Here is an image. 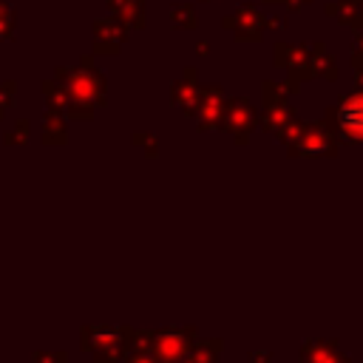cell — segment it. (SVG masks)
<instances>
[{
    "label": "cell",
    "mask_w": 363,
    "mask_h": 363,
    "mask_svg": "<svg viewBox=\"0 0 363 363\" xmlns=\"http://www.w3.org/2000/svg\"><path fill=\"white\" fill-rule=\"evenodd\" d=\"M337 147H340V133L326 122V119H320V122H306L303 125V130H301V139L292 145V147H286V153L295 159H315V156H335L337 153Z\"/></svg>",
    "instance_id": "2"
},
{
    "label": "cell",
    "mask_w": 363,
    "mask_h": 363,
    "mask_svg": "<svg viewBox=\"0 0 363 363\" xmlns=\"http://www.w3.org/2000/svg\"><path fill=\"white\" fill-rule=\"evenodd\" d=\"M196 343L193 326H167L159 332H150V357L156 363H184L187 352Z\"/></svg>",
    "instance_id": "1"
},
{
    "label": "cell",
    "mask_w": 363,
    "mask_h": 363,
    "mask_svg": "<svg viewBox=\"0 0 363 363\" xmlns=\"http://www.w3.org/2000/svg\"><path fill=\"white\" fill-rule=\"evenodd\" d=\"M352 68H363V48L352 45Z\"/></svg>",
    "instance_id": "21"
},
{
    "label": "cell",
    "mask_w": 363,
    "mask_h": 363,
    "mask_svg": "<svg viewBox=\"0 0 363 363\" xmlns=\"http://www.w3.org/2000/svg\"><path fill=\"white\" fill-rule=\"evenodd\" d=\"M272 54H275V65L286 71V82H289V88L298 94L301 85H303L306 79H312L309 43H284V40H278L275 48H272Z\"/></svg>",
    "instance_id": "4"
},
{
    "label": "cell",
    "mask_w": 363,
    "mask_h": 363,
    "mask_svg": "<svg viewBox=\"0 0 363 363\" xmlns=\"http://www.w3.org/2000/svg\"><path fill=\"white\" fill-rule=\"evenodd\" d=\"M199 94H201V82H199V71L190 65L184 68L182 79L173 82L170 88V96H173V105L182 108L184 116H193L196 119V111H199Z\"/></svg>",
    "instance_id": "8"
},
{
    "label": "cell",
    "mask_w": 363,
    "mask_h": 363,
    "mask_svg": "<svg viewBox=\"0 0 363 363\" xmlns=\"http://www.w3.org/2000/svg\"><path fill=\"white\" fill-rule=\"evenodd\" d=\"M221 337H210V340H196L193 349L187 352V360L184 363H216L218 360V352H221Z\"/></svg>",
    "instance_id": "12"
},
{
    "label": "cell",
    "mask_w": 363,
    "mask_h": 363,
    "mask_svg": "<svg viewBox=\"0 0 363 363\" xmlns=\"http://www.w3.org/2000/svg\"><path fill=\"white\" fill-rule=\"evenodd\" d=\"M258 128V108L244 99V96H230L224 99V113H221V130H227L235 145H247L250 133Z\"/></svg>",
    "instance_id": "5"
},
{
    "label": "cell",
    "mask_w": 363,
    "mask_h": 363,
    "mask_svg": "<svg viewBox=\"0 0 363 363\" xmlns=\"http://www.w3.org/2000/svg\"><path fill=\"white\" fill-rule=\"evenodd\" d=\"M335 363H352V360H349V357L343 354V357H340V360H335Z\"/></svg>",
    "instance_id": "25"
},
{
    "label": "cell",
    "mask_w": 363,
    "mask_h": 363,
    "mask_svg": "<svg viewBox=\"0 0 363 363\" xmlns=\"http://www.w3.org/2000/svg\"><path fill=\"white\" fill-rule=\"evenodd\" d=\"M264 28H272V31H284L286 28V20L281 14H272V17H264Z\"/></svg>",
    "instance_id": "18"
},
{
    "label": "cell",
    "mask_w": 363,
    "mask_h": 363,
    "mask_svg": "<svg viewBox=\"0 0 363 363\" xmlns=\"http://www.w3.org/2000/svg\"><path fill=\"white\" fill-rule=\"evenodd\" d=\"M352 45H357V48H363V28H360V31L354 34V43H352Z\"/></svg>",
    "instance_id": "24"
},
{
    "label": "cell",
    "mask_w": 363,
    "mask_h": 363,
    "mask_svg": "<svg viewBox=\"0 0 363 363\" xmlns=\"http://www.w3.org/2000/svg\"><path fill=\"white\" fill-rule=\"evenodd\" d=\"M247 363H275V357H272V352H267V349H252V352L247 354Z\"/></svg>",
    "instance_id": "16"
},
{
    "label": "cell",
    "mask_w": 363,
    "mask_h": 363,
    "mask_svg": "<svg viewBox=\"0 0 363 363\" xmlns=\"http://www.w3.org/2000/svg\"><path fill=\"white\" fill-rule=\"evenodd\" d=\"M309 65H312V77H318V79L335 82L340 77L337 60H335V54H329V48H326L323 40H318V43L309 45Z\"/></svg>",
    "instance_id": "9"
},
{
    "label": "cell",
    "mask_w": 363,
    "mask_h": 363,
    "mask_svg": "<svg viewBox=\"0 0 363 363\" xmlns=\"http://www.w3.org/2000/svg\"><path fill=\"white\" fill-rule=\"evenodd\" d=\"M323 11L343 26H352L354 31L363 28V0H332L323 6Z\"/></svg>",
    "instance_id": "10"
},
{
    "label": "cell",
    "mask_w": 363,
    "mask_h": 363,
    "mask_svg": "<svg viewBox=\"0 0 363 363\" xmlns=\"http://www.w3.org/2000/svg\"><path fill=\"white\" fill-rule=\"evenodd\" d=\"M354 85L357 91H363V68H354Z\"/></svg>",
    "instance_id": "22"
},
{
    "label": "cell",
    "mask_w": 363,
    "mask_h": 363,
    "mask_svg": "<svg viewBox=\"0 0 363 363\" xmlns=\"http://www.w3.org/2000/svg\"><path fill=\"white\" fill-rule=\"evenodd\" d=\"M128 363H156V360L150 357V352H133V354L128 357Z\"/></svg>",
    "instance_id": "20"
},
{
    "label": "cell",
    "mask_w": 363,
    "mask_h": 363,
    "mask_svg": "<svg viewBox=\"0 0 363 363\" xmlns=\"http://www.w3.org/2000/svg\"><path fill=\"white\" fill-rule=\"evenodd\" d=\"M133 142L145 145V150H147V153H156V139H153L150 133H136V136H133Z\"/></svg>",
    "instance_id": "19"
},
{
    "label": "cell",
    "mask_w": 363,
    "mask_h": 363,
    "mask_svg": "<svg viewBox=\"0 0 363 363\" xmlns=\"http://www.w3.org/2000/svg\"><path fill=\"white\" fill-rule=\"evenodd\" d=\"M346 142H363V91L343 94L323 116Z\"/></svg>",
    "instance_id": "3"
},
{
    "label": "cell",
    "mask_w": 363,
    "mask_h": 363,
    "mask_svg": "<svg viewBox=\"0 0 363 363\" xmlns=\"http://www.w3.org/2000/svg\"><path fill=\"white\" fill-rule=\"evenodd\" d=\"M340 357L343 352L335 340H306L301 346V363H335Z\"/></svg>",
    "instance_id": "11"
},
{
    "label": "cell",
    "mask_w": 363,
    "mask_h": 363,
    "mask_svg": "<svg viewBox=\"0 0 363 363\" xmlns=\"http://www.w3.org/2000/svg\"><path fill=\"white\" fill-rule=\"evenodd\" d=\"M264 3H278V6H284L286 11H295V14H298V11H301L303 6H309L312 0H264Z\"/></svg>",
    "instance_id": "17"
},
{
    "label": "cell",
    "mask_w": 363,
    "mask_h": 363,
    "mask_svg": "<svg viewBox=\"0 0 363 363\" xmlns=\"http://www.w3.org/2000/svg\"><path fill=\"white\" fill-rule=\"evenodd\" d=\"M196 51H199V54H207V51H210V43H196Z\"/></svg>",
    "instance_id": "23"
},
{
    "label": "cell",
    "mask_w": 363,
    "mask_h": 363,
    "mask_svg": "<svg viewBox=\"0 0 363 363\" xmlns=\"http://www.w3.org/2000/svg\"><path fill=\"white\" fill-rule=\"evenodd\" d=\"M204 3H207V0H204Z\"/></svg>",
    "instance_id": "26"
},
{
    "label": "cell",
    "mask_w": 363,
    "mask_h": 363,
    "mask_svg": "<svg viewBox=\"0 0 363 363\" xmlns=\"http://www.w3.org/2000/svg\"><path fill=\"white\" fill-rule=\"evenodd\" d=\"M170 23H173V28L193 31V28L199 26L196 6H193V3H173V6H170Z\"/></svg>",
    "instance_id": "13"
},
{
    "label": "cell",
    "mask_w": 363,
    "mask_h": 363,
    "mask_svg": "<svg viewBox=\"0 0 363 363\" xmlns=\"http://www.w3.org/2000/svg\"><path fill=\"white\" fill-rule=\"evenodd\" d=\"M224 88L221 85H201L199 94V130H221V113H224Z\"/></svg>",
    "instance_id": "7"
},
{
    "label": "cell",
    "mask_w": 363,
    "mask_h": 363,
    "mask_svg": "<svg viewBox=\"0 0 363 363\" xmlns=\"http://www.w3.org/2000/svg\"><path fill=\"white\" fill-rule=\"evenodd\" d=\"M224 31H230L238 43H261L264 40V14L255 9V3H241L230 14L221 17Z\"/></svg>",
    "instance_id": "6"
},
{
    "label": "cell",
    "mask_w": 363,
    "mask_h": 363,
    "mask_svg": "<svg viewBox=\"0 0 363 363\" xmlns=\"http://www.w3.org/2000/svg\"><path fill=\"white\" fill-rule=\"evenodd\" d=\"M111 6H113L130 26H136V28L145 26V6H142V0H111Z\"/></svg>",
    "instance_id": "15"
},
{
    "label": "cell",
    "mask_w": 363,
    "mask_h": 363,
    "mask_svg": "<svg viewBox=\"0 0 363 363\" xmlns=\"http://www.w3.org/2000/svg\"><path fill=\"white\" fill-rule=\"evenodd\" d=\"M96 31H99V48L102 51H116L128 37L119 23H96Z\"/></svg>",
    "instance_id": "14"
}]
</instances>
